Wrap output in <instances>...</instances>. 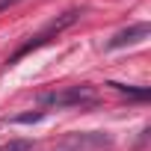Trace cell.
<instances>
[{"mask_svg": "<svg viewBox=\"0 0 151 151\" xmlns=\"http://www.w3.org/2000/svg\"><path fill=\"white\" fill-rule=\"evenodd\" d=\"M39 104L47 107V110H68V107H80V110H86V107H95V104H98V92H95V86H89V83L65 86V89L39 95Z\"/></svg>", "mask_w": 151, "mask_h": 151, "instance_id": "6da1fadb", "label": "cell"}, {"mask_svg": "<svg viewBox=\"0 0 151 151\" xmlns=\"http://www.w3.org/2000/svg\"><path fill=\"white\" fill-rule=\"evenodd\" d=\"M77 18H80V9H68V12L56 15V18H53V21H47V24H45V27H42L36 36H30V42H24V45H21V47H18V50H15V53L6 59V65H15V62H21L27 53H33V50H39L42 45H47L50 39H56V36H59L65 27H71Z\"/></svg>", "mask_w": 151, "mask_h": 151, "instance_id": "7a4b0ae2", "label": "cell"}, {"mask_svg": "<svg viewBox=\"0 0 151 151\" xmlns=\"http://www.w3.org/2000/svg\"><path fill=\"white\" fill-rule=\"evenodd\" d=\"M148 33H151V27H148L145 21L130 24V27L119 30V33H116L110 42H107V47H110V50H119V47H127V45H139L142 39H148Z\"/></svg>", "mask_w": 151, "mask_h": 151, "instance_id": "3957f363", "label": "cell"}, {"mask_svg": "<svg viewBox=\"0 0 151 151\" xmlns=\"http://www.w3.org/2000/svg\"><path fill=\"white\" fill-rule=\"evenodd\" d=\"M110 145H113V136H107V133H74V136H68V151H101Z\"/></svg>", "mask_w": 151, "mask_h": 151, "instance_id": "277c9868", "label": "cell"}, {"mask_svg": "<svg viewBox=\"0 0 151 151\" xmlns=\"http://www.w3.org/2000/svg\"><path fill=\"white\" fill-rule=\"evenodd\" d=\"M0 151H33V139H12L6 145H0Z\"/></svg>", "mask_w": 151, "mask_h": 151, "instance_id": "5b68a950", "label": "cell"}, {"mask_svg": "<svg viewBox=\"0 0 151 151\" xmlns=\"http://www.w3.org/2000/svg\"><path fill=\"white\" fill-rule=\"evenodd\" d=\"M113 89H119V92H127V95H133V98H148V89H133V86H124V83H110Z\"/></svg>", "mask_w": 151, "mask_h": 151, "instance_id": "8992f818", "label": "cell"}, {"mask_svg": "<svg viewBox=\"0 0 151 151\" xmlns=\"http://www.w3.org/2000/svg\"><path fill=\"white\" fill-rule=\"evenodd\" d=\"M42 119V113H24V116H18L15 122H21V124H30V122H39Z\"/></svg>", "mask_w": 151, "mask_h": 151, "instance_id": "52a82bcc", "label": "cell"}, {"mask_svg": "<svg viewBox=\"0 0 151 151\" xmlns=\"http://www.w3.org/2000/svg\"><path fill=\"white\" fill-rule=\"evenodd\" d=\"M15 3H18V0H0V12L9 9V6H15Z\"/></svg>", "mask_w": 151, "mask_h": 151, "instance_id": "ba28073f", "label": "cell"}]
</instances>
